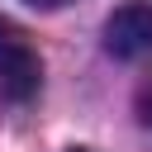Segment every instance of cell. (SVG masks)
Returning a JSON list of instances; mask_svg holds the SVG:
<instances>
[{
	"instance_id": "6da1fadb",
	"label": "cell",
	"mask_w": 152,
	"mask_h": 152,
	"mask_svg": "<svg viewBox=\"0 0 152 152\" xmlns=\"http://www.w3.org/2000/svg\"><path fill=\"white\" fill-rule=\"evenodd\" d=\"M43 86V57L28 43L24 28H14L10 19H0V95L14 104H28Z\"/></svg>"
},
{
	"instance_id": "7a4b0ae2",
	"label": "cell",
	"mask_w": 152,
	"mask_h": 152,
	"mask_svg": "<svg viewBox=\"0 0 152 152\" xmlns=\"http://www.w3.org/2000/svg\"><path fill=\"white\" fill-rule=\"evenodd\" d=\"M104 48H109L119 62L152 57V0L119 5V10L104 19Z\"/></svg>"
},
{
	"instance_id": "3957f363",
	"label": "cell",
	"mask_w": 152,
	"mask_h": 152,
	"mask_svg": "<svg viewBox=\"0 0 152 152\" xmlns=\"http://www.w3.org/2000/svg\"><path fill=\"white\" fill-rule=\"evenodd\" d=\"M138 119L152 128V76L142 81V90H138Z\"/></svg>"
},
{
	"instance_id": "277c9868",
	"label": "cell",
	"mask_w": 152,
	"mask_h": 152,
	"mask_svg": "<svg viewBox=\"0 0 152 152\" xmlns=\"http://www.w3.org/2000/svg\"><path fill=\"white\" fill-rule=\"evenodd\" d=\"M28 5H38V10H57V5H66V0H28Z\"/></svg>"
},
{
	"instance_id": "5b68a950",
	"label": "cell",
	"mask_w": 152,
	"mask_h": 152,
	"mask_svg": "<svg viewBox=\"0 0 152 152\" xmlns=\"http://www.w3.org/2000/svg\"><path fill=\"white\" fill-rule=\"evenodd\" d=\"M71 152H86V147H71Z\"/></svg>"
}]
</instances>
